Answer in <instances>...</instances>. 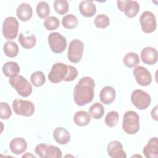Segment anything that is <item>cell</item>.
Segmentation results:
<instances>
[{
  "instance_id": "cell-18",
  "label": "cell",
  "mask_w": 158,
  "mask_h": 158,
  "mask_svg": "<svg viewBox=\"0 0 158 158\" xmlns=\"http://www.w3.org/2000/svg\"><path fill=\"white\" fill-rule=\"evenodd\" d=\"M116 91L115 89L110 86H106L104 87L99 94V99L101 102L104 104H110L115 99Z\"/></svg>"
},
{
  "instance_id": "cell-8",
  "label": "cell",
  "mask_w": 158,
  "mask_h": 158,
  "mask_svg": "<svg viewBox=\"0 0 158 158\" xmlns=\"http://www.w3.org/2000/svg\"><path fill=\"white\" fill-rule=\"evenodd\" d=\"M48 41L50 49L54 53H62L66 49V38L58 32L51 33L48 35Z\"/></svg>"
},
{
  "instance_id": "cell-36",
  "label": "cell",
  "mask_w": 158,
  "mask_h": 158,
  "mask_svg": "<svg viewBox=\"0 0 158 158\" xmlns=\"http://www.w3.org/2000/svg\"><path fill=\"white\" fill-rule=\"evenodd\" d=\"M157 106H156L155 107L152 109L151 110V117L152 118H154L156 121H157Z\"/></svg>"
},
{
  "instance_id": "cell-30",
  "label": "cell",
  "mask_w": 158,
  "mask_h": 158,
  "mask_svg": "<svg viewBox=\"0 0 158 158\" xmlns=\"http://www.w3.org/2000/svg\"><path fill=\"white\" fill-rule=\"evenodd\" d=\"M30 80L33 85L36 87H39L43 86L44 84L46 81V78L43 72L36 71L31 75Z\"/></svg>"
},
{
  "instance_id": "cell-27",
  "label": "cell",
  "mask_w": 158,
  "mask_h": 158,
  "mask_svg": "<svg viewBox=\"0 0 158 158\" xmlns=\"http://www.w3.org/2000/svg\"><path fill=\"white\" fill-rule=\"evenodd\" d=\"M104 114V108L103 106L99 103L95 102L89 109V114L94 119H100Z\"/></svg>"
},
{
  "instance_id": "cell-21",
  "label": "cell",
  "mask_w": 158,
  "mask_h": 158,
  "mask_svg": "<svg viewBox=\"0 0 158 158\" xmlns=\"http://www.w3.org/2000/svg\"><path fill=\"white\" fill-rule=\"evenodd\" d=\"M81 14L85 17H91L96 12V7L92 1H82L79 5Z\"/></svg>"
},
{
  "instance_id": "cell-17",
  "label": "cell",
  "mask_w": 158,
  "mask_h": 158,
  "mask_svg": "<svg viewBox=\"0 0 158 158\" xmlns=\"http://www.w3.org/2000/svg\"><path fill=\"white\" fill-rule=\"evenodd\" d=\"M16 14L19 20L23 22H27L33 15L32 7L28 3H21L17 8Z\"/></svg>"
},
{
  "instance_id": "cell-4",
  "label": "cell",
  "mask_w": 158,
  "mask_h": 158,
  "mask_svg": "<svg viewBox=\"0 0 158 158\" xmlns=\"http://www.w3.org/2000/svg\"><path fill=\"white\" fill-rule=\"evenodd\" d=\"M9 82L10 85L17 91L18 94L22 97L29 96L32 92V86L30 82L22 75L10 78Z\"/></svg>"
},
{
  "instance_id": "cell-23",
  "label": "cell",
  "mask_w": 158,
  "mask_h": 158,
  "mask_svg": "<svg viewBox=\"0 0 158 158\" xmlns=\"http://www.w3.org/2000/svg\"><path fill=\"white\" fill-rule=\"evenodd\" d=\"M91 116L85 110H79L73 116L74 123L80 127H84L89 123Z\"/></svg>"
},
{
  "instance_id": "cell-1",
  "label": "cell",
  "mask_w": 158,
  "mask_h": 158,
  "mask_svg": "<svg viewBox=\"0 0 158 158\" xmlns=\"http://www.w3.org/2000/svg\"><path fill=\"white\" fill-rule=\"evenodd\" d=\"M95 83L90 77H82L73 89L74 102L79 106H83L91 102L94 95Z\"/></svg>"
},
{
  "instance_id": "cell-22",
  "label": "cell",
  "mask_w": 158,
  "mask_h": 158,
  "mask_svg": "<svg viewBox=\"0 0 158 158\" xmlns=\"http://www.w3.org/2000/svg\"><path fill=\"white\" fill-rule=\"evenodd\" d=\"M2 71L5 76L10 78L18 75L20 72V67L17 62L9 61L3 65Z\"/></svg>"
},
{
  "instance_id": "cell-9",
  "label": "cell",
  "mask_w": 158,
  "mask_h": 158,
  "mask_svg": "<svg viewBox=\"0 0 158 158\" xmlns=\"http://www.w3.org/2000/svg\"><path fill=\"white\" fill-rule=\"evenodd\" d=\"M19 22L14 17H7L2 23V33L3 36L9 40L17 37L19 31Z\"/></svg>"
},
{
  "instance_id": "cell-12",
  "label": "cell",
  "mask_w": 158,
  "mask_h": 158,
  "mask_svg": "<svg viewBox=\"0 0 158 158\" xmlns=\"http://www.w3.org/2000/svg\"><path fill=\"white\" fill-rule=\"evenodd\" d=\"M117 5L118 9L129 18L135 17L139 12L140 7L137 1L131 0H118L117 1Z\"/></svg>"
},
{
  "instance_id": "cell-13",
  "label": "cell",
  "mask_w": 158,
  "mask_h": 158,
  "mask_svg": "<svg viewBox=\"0 0 158 158\" xmlns=\"http://www.w3.org/2000/svg\"><path fill=\"white\" fill-rule=\"evenodd\" d=\"M136 82L141 86H146L151 84L152 76L150 72L144 67L136 66L133 72Z\"/></svg>"
},
{
  "instance_id": "cell-24",
  "label": "cell",
  "mask_w": 158,
  "mask_h": 158,
  "mask_svg": "<svg viewBox=\"0 0 158 158\" xmlns=\"http://www.w3.org/2000/svg\"><path fill=\"white\" fill-rule=\"evenodd\" d=\"M19 42L23 48L31 49L35 46L36 38L33 35L25 36L22 33H20L19 35Z\"/></svg>"
},
{
  "instance_id": "cell-2",
  "label": "cell",
  "mask_w": 158,
  "mask_h": 158,
  "mask_svg": "<svg viewBox=\"0 0 158 158\" xmlns=\"http://www.w3.org/2000/svg\"><path fill=\"white\" fill-rule=\"evenodd\" d=\"M77 76L78 70L76 67L62 62H57L52 65L48 77L51 83H59L62 81H72Z\"/></svg>"
},
{
  "instance_id": "cell-20",
  "label": "cell",
  "mask_w": 158,
  "mask_h": 158,
  "mask_svg": "<svg viewBox=\"0 0 158 158\" xmlns=\"http://www.w3.org/2000/svg\"><path fill=\"white\" fill-rule=\"evenodd\" d=\"M53 137L54 140L60 144H66L70 140V135L69 132L64 127H58L53 131Z\"/></svg>"
},
{
  "instance_id": "cell-15",
  "label": "cell",
  "mask_w": 158,
  "mask_h": 158,
  "mask_svg": "<svg viewBox=\"0 0 158 158\" xmlns=\"http://www.w3.org/2000/svg\"><path fill=\"white\" fill-rule=\"evenodd\" d=\"M157 51L156 48L147 46L141 52V59L143 63L147 65H154L157 62Z\"/></svg>"
},
{
  "instance_id": "cell-33",
  "label": "cell",
  "mask_w": 158,
  "mask_h": 158,
  "mask_svg": "<svg viewBox=\"0 0 158 158\" xmlns=\"http://www.w3.org/2000/svg\"><path fill=\"white\" fill-rule=\"evenodd\" d=\"M119 115L117 111L112 110L108 112L105 118V123L109 127H115L118 121Z\"/></svg>"
},
{
  "instance_id": "cell-34",
  "label": "cell",
  "mask_w": 158,
  "mask_h": 158,
  "mask_svg": "<svg viewBox=\"0 0 158 158\" xmlns=\"http://www.w3.org/2000/svg\"><path fill=\"white\" fill-rule=\"evenodd\" d=\"M60 25L59 20L54 16H49L44 22V26L48 30H54L59 28Z\"/></svg>"
},
{
  "instance_id": "cell-5",
  "label": "cell",
  "mask_w": 158,
  "mask_h": 158,
  "mask_svg": "<svg viewBox=\"0 0 158 158\" xmlns=\"http://www.w3.org/2000/svg\"><path fill=\"white\" fill-rule=\"evenodd\" d=\"M12 109L17 115L25 117L31 116L35 109V105L32 102L20 98H17L13 101Z\"/></svg>"
},
{
  "instance_id": "cell-29",
  "label": "cell",
  "mask_w": 158,
  "mask_h": 158,
  "mask_svg": "<svg viewBox=\"0 0 158 158\" xmlns=\"http://www.w3.org/2000/svg\"><path fill=\"white\" fill-rule=\"evenodd\" d=\"M36 11L38 16L40 19L48 17L50 14V8L49 4L46 1H40L36 6Z\"/></svg>"
},
{
  "instance_id": "cell-16",
  "label": "cell",
  "mask_w": 158,
  "mask_h": 158,
  "mask_svg": "<svg viewBox=\"0 0 158 158\" xmlns=\"http://www.w3.org/2000/svg\"><path fill=\"white\" fill-rule=\"evenodd\" d=\"M146 158H157L158 157V140L157 137L151 138L143 150Z\"/></svg>"
},
{
  "instance_id": "cell-6",
  "label": "cell",
  "mask_w": 158,
  "mask_h": 158,
  "mask_svg": "<svg viewBox=\"0 0 158 158\" xmlns=\"http://www.w3.org/2000/svg\"><path fill=\"white\" fill-rule=\"evenodd\" d=\"M35 153L41 158H60L62 153L57 146L40 143L35 148Z\"/></svg>"
},
{
  "instance_id": "cell-32",
  "label": "cell",
  "mask_w": 158,
  "mask_h": 158,
  "mask_svg": "<svg viewBox=\"0 0 158 158\" xmlns=\"http://www.w3.org/2000/svg\"><path fill=\"white\" fill-rule=\"evenodd\" d=\"M94 23L96 27L98 28H106L110 24L109 18L105 14L98 15L94 20Z\"/></svg>"
},
{
  "instance_id": "cell-10",
  "label": "cell",
  "mask_w": 158,
  "mask_h": 158,
  "mask_svg": "<svg viewBox=\"0 0 158 158\" xmlns=\"http://www.w3.org/2000/svg\"><path fill=\"white\" fill-rule=\"evenodd\" d=\"M131 101L138 109L144 110L149 106L151 98L150 95L144 91L135 89L131 93Z\"/></svg>"
},
{
  "instance_id": "cell-14",
  "label": "cell",
  "mask_w": 158,
  "mask_h": 158,
  "mask_svg": "<svg viewBox=\"0 0 158 158\" xmlns=\"http://www.w3.org/2000/svg\"><path fill=\"white\" fill-rule=\"evenodd\" d=\"M107 151L112 158H126L127 155L122 143L118 141H112L107 144Z\"/></svg>"
},
{
  "instance_id": "cell-28",
  "label": "cell",
  "mask_w": 158,
  "mask_h": 158,
  "mask_svg": "<svg viewBox=\"0 0 158 158\" xmlns=\"http://www.w3.org/2000/svg\"><path fill=\"white\" fill-rule=\"evenodd\" d=\"M78 23L77 17L73 14L65 15L62 19V24L67 29H73L75 28Z\"/></svg>"
},
{
  "instance_id": "cell-35",
  "label": "cell",
  "mask_w": 158,
  "mask_h": 158,
  "mask_svg": "<svg viewBox=\"0 0 158 158\" xmlns=\"http://www.w3.org/2000/svg\"><path fill=\"white\" fill-rule=\"evenodd\" d=\"M12 115V110L9 105L5 102L0 103V117L2 119H8Z\"/></svg>"
},
{
  "instance_id": "cell-25",
  "label": "cell",
  "mask_w": 158,
  "mask_h": 158,
  "mask_svg": "<svg viewBox=\"0 0 158 158\" xmlns=\"http://www.w3.org/2000/svg\"><path fill=\"white\" fill-rule=\"evenodd\" d=\"M5 55L9 57H15L19 52V47L16 43L12 41L6 42L3 46Z\"/></svg>"
},
{
  "instance_id": "cell-26",
  "label": "cell",
  "mask_w": 158,
  "mask_h": 158,
  "mask_svg": "<svg viewBox=\"0 0 158 158\" xmlns=\"http://www.w3.org/2000/svg\"><path fill=\"white\" fill-rule=\"evenodd\" d=\"M123 62L126 67L128 68H133L139 64V57L136 52H128L124 56Z\"/></svg>"
},
{
  "instance_id": "cell-31",
  "label": "cell",
  "mask_w": 158,
  "mask_h": 158,
  "mask_svg": "<svg viewBox=\"0 0 158 158\" xmlns=\"http://www.w3.org/2000/svg\"><path fill=\"white\" fill-rule=\"evenodd\" d=\"M54 8L59 14L64 15L69 10V2L65 0H56L54 2Z\"/></svg>"
},
{
  "instance_id": "cell-3",
  "label": "cell",
  "mask_w": 158,
  "mask_h": 158,
  "mask_svg": "<svg viewBox=\"0 0 158 158\" xmlns=\"http://www.w3.org/2000/svg\"><path fill=\"white\" fill-rule=\"evenodd\" d=\"M122 128L128 135L136 133L139 130V117L133 110L126 112L123 117Z\"/></svg>"
},
{
  "instance_id": "cell-7",
  "label": "cell",
  "mask_w": 158,
  "mask_h": 158,
  "mask_svg": "<svg viewBox=\"0 0 158 158\" xmlns=\"http://www.w3.org/2000/svg\"><path fill=\"white\" fill-rule=\"evenodd\" d=\"M83 50L84 44L81 40L76 39L71 41L67 51L69 60L74 64L79 62L83 56Z\"/></svg>"
},
{
  "instance_id": "cell-19",
  "label": "cell",
  "mask_w": 158,
  "mask_h": 158,
  "mask_svg": "<svg viewBox=\"0 0 158 158\" xmlns=\"http://www.w3.org/2000/svg\"><path fill=\"white\" fill-rule=\"evenodd\" d=\"M9 148L14 154L18 155L26 151L27 148V143L23 138L17 137L10 141Z\"/></svg>"
},
{
  "instance_id": "cell-11",
  "label": "cell",
  "mask_w": 158,
  "mask_h": 158,
  "mask_svg": "<svg viewBox=\"0 0 158 158\" xmlns=\"http://www.w3.org/2000/svg\"><path fill=\"white\" fill-rule=\"evenodd\" d=\"M141 30L146 33H151L156 29V19L154 14L150 11L143 12L139 17Z\"/></svg>"
}]
</instances>
